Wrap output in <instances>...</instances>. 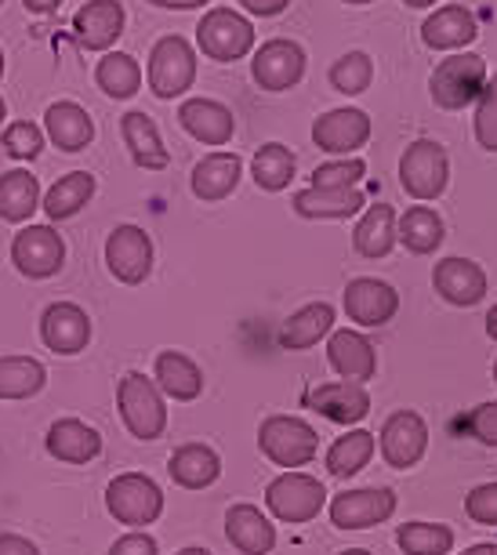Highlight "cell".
<instances>
[{
  "label": "cell",
  "mask_w": 497,
  "mask_h": 555,
  "mask_svg": "<svg viewBox=\"0 0 497 555\" xmlns=\"http://www.w3.org/2000/svg\"><path fill=\"white\" fill-rule=\"evenodd\" d=\"M116 411H120L124 428L142 439V443H153V439L164 436L167 428V403L164 392L156 389L153 378H145L142 371L124 374L120 385H116Z\"/></svg>",
  "instance_id": "1"
},
{
  "label": "cell",
  "mask_w": 497,
  "mask_h": 555,
  "mask_svg": "<svg viewBox=\"0 0 497 555\" xmlns=\"http://www.w3.org/2000/svg\"><path fill=\"white\" fill-rule=\"evenodd\" d=\"M258 447L277 468H302L320 454V436L309 422L294 414H269L258 425Z\"/></svg>",
  "instance_id": "2"
},
{
  "label": "cell",
  "mask_w": 497,
  "mask_h": 555,
  "mask_svg": "<svg viewBox=\"0 0 497 555\" xmlns=\"http://www.w3.org/2000/svg\"><path fill=\"white\" fill-rule=\"evenodd\" d=\"M447 182H450L447 150L432 139L410 142L404 156H399V185H404V193L410 201H418V204L439 201V196L447 193Z\"/></svg>",
  "instance_id": "3"
},
{
  "label": "cell",
  "mask_w": 497,
  "mask_h": 555,
  "mask_svg": "<svg viewBox=\"0 0 497 555\" xmlns=\"http://www.w3.org/2000/svg\"><path fill=\"white\" fill-rule=\"evenodd\" d=\"M483 88H486V62L475 51H461V55L443 59L429 77L432 102L447 113L472 106Z\"/></svg>",
  "instance_id": "4"
},
{
  "label": "cell",
  "mask_w": 497,
  "mask_h": 555,
  "mask_svg": "<svg viewBox=\"0 0 497 555\" xmlns=\"http://www.w3.org/2000/svg\"><path fill=\"white\" fill-rule=\"evenodd\" d=\"M105 508L120 527H150L164 512V490L142 473H124L105 487Z\"/></svg>",
  "instance_id": "5"
},
{
  "label": "cell",
  "mask_w": 497,
  "mask_h": 555,
  "mask_svg": "<svg viewBox=\"0 0 497 555\" xmlns=\"http://www.w3.org/2000/svg\"><path fill=\"white\" fill-rule=\"evenodd\" d=\"M196 80V51L186 37H161L150 51V91L156 99H182Z\"/></svg>",
  "instance_id": "6"
},
{
  "label": "cell",
  "mask_w": 497,
  "mask_h": 555,
  "mask_svg": "<svg viewBox=\"0 0 497 555\" xmlns=\"http://www.w3.org/2000/svg\"><path fill=\"white\" fill-rule=\"evenodd\" d=\"M323 505H327V490L316 476L283 473L266 487V508L280 522H291V527L313 522L316 516H320Z\"/></svg>",
  "instance_id": "7"
},
{
  "label": "cell",
  "mask_w": 497,
  "mask_h": 555,
  "mask_svg": "<svg viewBox=\"0 0 497 555\" xmlns=\"http://www.w3.org/2000/svg\"><path fill=\"white\" fill-rule=\"evenodd\" d=\"M196 44L207 59L237 62L251 55V48H255V26L232 8H211L196 26Z\"/></svg>",
  "instance_id": "8"
},
{
  "label": "cell",
  "mask_w": 497,
  "mask_h": 555,
  "mask_svg": "<svg viewBox=\"0 0 497 555\" xmlns=\"http://www.w3.org/2000/svg\"><path fill=\"white\" fill-rule=\"evenodd\" d=\"M105 269L128 287L145 284L153 272V236L142 225H116L105 236Z\"/></svg>",
  "instance_id": "9"
},
{
  "label": "cell",
  "mask_w": 497,
  "mask_h": 555,
  "mask_svg": "<svg viewBox=\"0 0 497 555\" xmlns=\"http://www.w3.org/2000/svg\"><path fill=\"white\" fill-rule=\"evenodd\" d=\"M66 261V240L51 225H26L12 240V266L26 280H51L59 276Z\"/></svg>",
  "instance_id": "10"
},
{
  "label": "cell",
  "mask_w": 497,
  "mask_h": 555,
  "mask_svg": "<svg viewBox=\"0 0 497 555\" xmlns=\"http://www.w3.org/2000/svg\"><path fill=\"white\" fill-rule=\"evenodd\" d=\"M331 522L337 530H370L378 522L393 519L396 512V490L388 487H359V490H342L331 498Z\"/></svg>",
  "instance_id": "11"
},
{
  "label": "cell",
  "mask_w": 497,
  "mask_h": 555,
  "mask_svg": "<svg viewBox=\"0 0 497 555\" xmlns=\"http://www.w3.org/2000/svg\"><path fill=\"white\" fill-rule=\"evenodd\" d=\"M378 447H382V457L388 468H415L429 450V425L418 411H396L388 422L382 425V436H378Z\"/></svg>",
  "instance_id": "12"
},
{
  "label": "cell",
  "mask_w": 497,
  "mask_h": 555,
  "mask_svg": "<svg viewBox=\"0 0 497 555\" xmlns=\"http://www.w3.org/2000/svg\"><path fill=\"white\" fill-rule=\"evenodd\" d=\"M251 77L262 91H291L305 77V51L294 40H266L251 59Z\"/></svg>",
  "instance_id": "13"
},
{
  "label": "cell",
  "mask_w": 497,
  "mask_h": 555,
  "mask_svg": "<svg viewBox=\"0 0 497 555\" xmlns=\"http://www.w3.org/2000/svg\"><path fill=\"white\" fill-rule=\"evenodd\" d=\"M40 341L59 356H77L91 341V317L77 301H51L40 317Z\"/></svg>",
  "instance_id": "14"
},
{
  "label": "cell",
  "mask_w": 497,
  "mask_h": 555,
  "mask_svg": "<svg viewBox=\"0 0 497 555\" xmlns=\"http://www.w3.org/2000/svg\"><path fill=\"white\" fill-rule=\"evenodd\" d=\"M432 287H436V295L443 301H450V306L472 309L486 298V272L480 269V261L450 255V258H439L436 269H432Z\"/></svg>",
  "instance_id": "15"
},
{
  "label": "cell",
  "mask_w": 497,
  "mask_h": 555,
  "mask_svg": "<svg viewBox=\"0 0 497 555\" xmlns=\"http://www.w3.org/2000/svg\"><path fill=\"white\" fill-rule=\"evenodd\" d=\"M345 312L359 327H385L399 312V295L393 284L374 276H356L345 287Z\"/></svg>",
  "instance_id": "16"
},
{
  "label": "cell",
  "mask_w": 497,
  "mask_h": 555,
  "mask_svg": "<svg viewBox=\"0 0 497 555\" xmlns=\"http://www.w3.org/2000/svg\"><path fill=\"white\" fill-rule=\"evenodd\" d=\"M370 139V117L364 109H327L323 117H316L313 124V142L331 156H348L356 150H364Z\"/></svg>",
  "instance_id": "17"
},
{
  "label": "cell",
  "mask_w": 497,
  "mask_h": 555,
  "mask_svg": "<svg viewBox=\"0 0 497 555\" xmlns=\"http://www.w3.org/2000/svg\"><path fill=\"white\" fill-rule=\"evenodd\" d=\"M327 363L342 374V382H356L364 385L378 374V352L370 345L367 334L359 331H331L327 338Z\"/></svg>",
  "instance_id": "18"
},
{
  "label": "cell",
  "mask_w": 497,
  "mask_h": 555,
  "mask_svg": "<svg viewBox=\"0 0 497 555\" xmlns=\"http://www.w3.org/2000/svg\"><path fill=\"white\" fill-rule=\"evenodd\" d=\"M124 4L120 0H88L77 15H73V34L80 48L88 51H110L124 34Z\"/></svg>",
  "instance_id": "19"
},
{
  "label": "cell",
  "mask_w": 497,
  "mask_h": 555,
  "mask_svg": "<svg viewBox=\"0 0 497 555\" xmlns=\"http://www.w3.org/2000/svg\"><path fill=\"white\" fill-rule=\"evenodd\" d=\"M44 447L62 465H91V461L102 454V433L91 428L88 422H80V417H59V422L48 428Z\"/></svg>",
  "instance_id": "20"
},
{
  "label": "cell",
  "mask_w": 497,
  "mask_h": 555,
  "mask_svg": "<svg viewBox=\"0 0 497 555\" xmlns=\"http://www.w3.org/2000/svg\"><path fill=\"white\" fill-rule=\"evenodd\" d=\"M178 124H182L186 134H193L204 145H226L232 131H237V117L218 99H186L178 106Z\"/></svg>",
  "instance_id": "21"
},
{
  "label": "cell",
  "mask_w": 497,
  "mask_h": 555,
  "mask_svg": "<svg viewBox=\"0 0 497 555\" xmlns=\"http://www.w3.org/2000/svg\"><path fill=\"white\" fill-rule=\"evenodd\" d=\"M309 406L334 425H359L370 414V392L356 382H327L309 392Z\"/></svg>",
  "instance_id": "22"
},
{
  "label": "cell",
  "mask_w": 497,
  "mask_h": 555,
  "mask_svg": "<svg viewBox=\"0 0 497 555\" xmlns=\"http://www.w3.org/2000/svg\"><path fill=\"white\" fill-rule=\"evenodd\" d=\"M153 382H156V389L175 403H193L196 396L204 392V371L196 366V360H189L186 352H175V349L156 352Z\"/></svg>",
  "instance_id": "23"
},
{
  "label": "cell",
  "mask_w": 497,
  "mask_h": 555,
  "mask_svg": "<svg viewBox=\"0 0 497 555\" xmlns=\"http://www.w3.org/2000/svg\"><path fill=\"white\" fill-rule=\"evenodd\" d=\"M475 37H480V23H475V15L461 4L439 8V12L429 15L425 26H421V40H425V48H432V51L469 48Z\"/></svg>",
  "instance_id": "24"
},
{
  "label": "cell",
  "mask_w": 497,
  "mask_h": 555,
  "mask_svg": "<svg viewBox=\"0 0 497 555\" xmlns=\"http://www.w3.org/2000/svg\"><path fill=\"white\" fill-rule=\"evenodd\" d=\"M226 538L240 555H269L277 544V527L255 505H232L226 512Z\"/></svg>",
  "instance_id": "25"
},
{
  "label": "cell",
  "mask_w": 497,
  "mask_h": 555,
  "mask_svg": "<svg viewBox=\"0 0 497 555\" xmlns=\"http://www.w3.org/2000/svg\"><path fill=\"white\" fill-rule=\"evenodd\" d=\"M120 139L128 145L131 160L145 167V171H164V167L171 164V153L164 150L161 128L153 124V117H145L139 109H131L120 117Z\"/></svg>",
  "instance_id": "26"
},
{
  "label": "cell",
  "mask_w": 497,
  "mask_h": 555,
  "mask_svg": "<svg viewBox=\"0 0 497 555\" xmlns=\"http://www.w3.org/2000/svg\"><path fill=\"white\" fill-rule=\"evenodd\" d=\"M240 156L237 153H211L204 156L196 167H193V178H189V185H193V196L204 204H218L226 201V196L237 193L240 185Z\"/></svg>",
  "instance_id": "27"
},
{
  "label": "cell",
  "mask_w": 497,
  "mask_h": 555,
  "mask_svg": "<svg viewBox=\"0 0 497 555\" xmlns=\"http://www.w3.org/2000/svg\"><path fill=\"white\" fill-rule=\"evenodd\" d=\"M294 215L320 218V222H342L364 211V193L359 190H327V185H309V190L294 193Z\"/></svg>",
  "instance_id": "28"
},
{
  "label": "cell",
  "mask_w": 497,
  "mask_h": 555,
  "mask_svg": "<svg viewBox=\"0 0 497 555\" xmlns=\"http://www.w3.org/2000/svg\"><path fill=\"white\" fill-rule=\"evenodd\" d=\"M167 476L182 490H207L211 483H218L221 457L207 443H182L167 461Z\"/></svg>",
  "instance_id": "29"
},
{
  "label": "cell",
  "mask_w": 497,
  "mask_h": 555,
  "mask_svg": "<svg viewBox=\"0 0 497 555\" xmlns=\"http://www.w3.org/2000/svg\"><path fill=\"white\" fill-rule=\"evenodd\" d=\"M44 131L62 153H80V150H88L94 139V120L77 102H55V106H48L44 113Z\"/></svg>",
  "instance_id": "30"
},
{
  "label": "cell",
  "mask_w": 497,
  "mask_h": 555,
  "mask_svg": "<svg viewBox=\"0 0 497 555\" xmlns=\"http://www.w3.org/2000/svg\"><path fill=\"white\" fill-rule=\"evenodd\" d=\"M40 201H44L40 182L26 167H15V171L0 175V222L26 225L29 218L40 211Z\"/></svg>",
  "instance_id": "31"
},
{
  "label": "cell",
  "mask_w": 497,
  "mask_h": 555,
  "mask_svg": "<svg viewBox=\"0 0 497 555\" xmlns=\"http://www.w3.org/2000/svg\"><path fill=\"white\" fill-rule=\"evenodd\" d=\"M331 331H334V306L331 301H313V306L291 312L280 331V345L291 352H305L313 345H320L323 338H331Z\"/></svg>",
  "instance_id": "32"
},
{
  "label": "cell",
  "mask_w": 497,
  "mask_h": 555,
  "mask_svg": "<svg viewBox=\"0 0 497 555\" xmlns=\"http://www.w3.org/2000/svg\"><path fill=\"white\" fill-rule=\"evenodd\" d=\"M94 190H99V182H94L91 171H69L66 178H59V182L44 193L40 211H44L51 222H66V218L80 215L84 207H88Z\"/></svg>",
  "instance_id": "33"
},
{
  "label": "cell",
  "mask_w": 497,
  "mask_h": 555,
  "mask_svg": "<svg viewBox=\"0 0 497 555\" xmlns=\"http://www.w3.org/2000/svg\"><path fill=\"white\" fill-rule=\"evenodd\" d=\"M396 222L399 218L388 204L367 207L364 218H359L353 229V247L364 258H385L388 250L396 247Z\"/></svg>",
  "instance_id": "34"
},
{
  "label": "cell",
  "mask_w": 497,
  "mask_h": 555,
  "mask_svg": "<svg viewBox=\"0 0 497 555\" xmlns=\"http://www.w3.org/2000/svg\"><path fill=\"white\" fill-rule=\"evenodd\" d=\"M374 447H378V436H370L367 428H348V433L337 436L331 450H327V457H323L327 473L334 479H348V476L364 473L370 465V457H374Z\"/></svg>",
  "instance_id": "35"
},
{
  "label": "cell",
  "mask_w": 497,
  "mask_h": 555,
  "mask_svg": "<svg viewBox=\"0 0 497 555\" xmlns=\"http://www.w3.org/2000/svg\"><path fill=\"white\" fill-rule=\"evenodd\" d=\"M44 385L48 371L34 356H0V400H34Z\"/></svg>",
  "instance_id": "36"
},
{
  "label": "cell",
  "mask_w": 497,
  "mask_h": 555,
  "mask_svg": "<svg viewBox=\"0 0 497 555\" xmlns=\"http://www.w3.org/2000/svg\"><path fill=\"white\" fill-rule=\"evenodd\" d=\"M94 83L105 91L110 99H131L142 88V66L139 59L128 51H105L94 66Z\"/></svg>",
  "instance_id": "37"
},
{
  "label": "cell",
  "mask_w": 497,
  "mask_h": 555,
  "mask_svg": "<svg viewBox=\"0 0 497 555\" xmlns=\"http://www.w3.org/2000/svg\"><path fill=\"white\" fill-rule=\"evenodd\" d=\"M443 236H447V229L432 207H410L396 222V244H404L410 255H432V250H439Z\"/></svg>",
  "instance_id": "38"
},
{
  "label": "cell",
  "mask_w": 497,
  "mask_h": 555,
  "mask_svg": "<svg viewBox=\"0 0 497 555\" xmlns=\"http://www.w3.org/2000/svg\"><path fill=\"white\" fill-rule=\"evenodd\" d=\"M251 175H255L258 190H266V193L288 190L291 178H294V153L288 150V145H280V142L258 145L255 160H251Z\"/></svg>",
  "instance_id": "39"
},
{
  "label": "cell",
  "mask_w": 497,
  "mask_h": 555,
  "mask_svg": "<svg viewBox=\"0 0 497 555\" xmlns=\"http://www.w3.org/2000/svg\"><path fill=\"white\" fill-rule=\"evenodd\" d=\"M396 544L404 555H450L454 530L447 522H404L396 530Z\"/></svg>",
  "instance_id": "40"
},
{
  "label": "cell",
  "mask_w": 497,
  "mask_h": 555,
  "mask_svg": "<svg viewBox=\"0 0 497 555\" xmlns=\"http://www.w3.org/2000/svg\"><path fill=\"white\" fill-rule=\"evenodd\" d=\"M331 88L342 91V95H364L370 88V80H374V62H370L367 51H348L331 66Z\"/></svg>",
  "instance_id": "41"
},
{
  "label": "cell",
  "mask_w": 497,
  "mask_h": 555,
  "mask_svg": "<svg viewBox=\"0 0 497 555\" xmlns=\"http://www.w3.org/2000/svg\"><path fill=\"white\" fill-rule=\"evenodd\" d=\"M0 145L12 160H37L40 150H44V131L34 120H15L0 134Z\"/></svg>",
  "instance_id": "42"
},
{
  "label": "cell",
  "mask_w": 497,
  "mask_h": 555,
  "mask_svg": "<svg viewBox=\"0 0 497 555\" xmlns=\"http://www.w3.org/2000/svg\"><path fill=\"white\" fill-rule=\"evenodd\" d=\"M475 142L486 153H497V73L494 80H486V88L475 99Z\"/></svg>",
  "instance_id": "43"
},
{
  "label": "cell",
  "mask_w": 497,
  "mask_h": 555,
  "mask_svg": "<svg viewBox=\"0 0 497 555\" xmlns=\"http://www.w3.org/2000/svg\"><path fill=\"white\" fill-rule=\"evenodd\" d=\"M367 175V164L359 156H345V160L320 164L313 171V185H327V190H356L359 178Z\"/></svg>",
  "instance_id": "44"
},
{
  "label": "cell",
  "mask_w": 497,
  "mask_h": 555,
  "mask_svg": "<svg viewBox=\"0 0 497 555\" xmlns=\"http://www.w3.org/2000/svg\"><path fill=\"white\" fill-rule=\"evenodd\" d=\"M464 516L480 527H497V483H480L464 494Z\"/></svg>",
  "instance_id": "45"
},
{
  "label": "cell",
  "mask_w": 497,
  "mask_h": 555,
  "mask_svg": "<svg viewBox=\"0 0 497 555\" xmlns=\"http://www.w3.org/2000/svg\"><path fill=\"white\" fill-rule=\"evenodd\" d=\"M464 428L480 439L483 447H497V403H480L464 417Z\"/></svg>",
  "instance_id": "46"
},
{
  "label": "cell",
  "mask_w": 497,
  "mask_h": 555,
  "mask_svg": "<svg viewBox=\"0 0 497 555\" xmlns=\"http://www.w3.org/2000/svg\"><path fill=\"white\" fill-rule=\"evenodd\" d=\"M110 555H161V544H156L153 533L131 530V533H124V538L113 541Z\"/></svg>",
  "instance_id": "47"
},
{
  "label": "cell",
  "mask_w": 497,
  "mask_h": 555,
  "mask_svg": "<svg viewBox=\"0 0 497 555\" xmlns=\"http://www.w3.org/2000/svg\"><path fill=\"white\" fill-rule=\"evenodd\" d=\"M0 555H40V548L23 533H0Z\"/></svg>",
  "instance_id": "48"
},
{
  "label": "cell",
  "mask_w": 497,
  "mask_h": 555,
  "mask_svg": "<svg viewBox=\"0 0 497 555\" xmlns=\"http://www.w3.org/2000/svg\"><path fill=\"white\" fill-rule=\"evenodd\" d=\"M240 4L247 8L251 15L272 18V15H280V12H288V4H291V0H240Z\"/></svg>",
  "instance_id": "49"
},
{
  "label": "cell",
  "mask_w": 497,
  "mask_h": 555,
  "mask_svg": "<svg viewBox=\"0 0 497 555\" xmlns=\"http://www.w3.org/2000/svg\"><path fill=\"white\" fill-rule=\"evenodd\" d=\"M150 4L164 8V12H193V8H204L211 0H150Z\"/></svg>",
  "instance_id": "50"
},
{
  "label": "cell",
  "mask_w": 497,
  "mask_h": 555,
  "mask_svg": "<svg viewBox=\"0 0 497 555\" xmlns=\"http://www.w3.org/2000/svg\"><path fill=\"white\" fill-rule=\"evenodd\" d=\"M26 4V12H34V15H51V12H59L66 0H23Z\"/></svg>",
  "instance_id": "51"
},
{
  "label": "cell",
  "mask_w": 497,
  "mask_h": 555,
  "mask_svg": "<svg viewBox=\"0 0 497 555\" xmlns=\"http://www.w3.org/2000/svg\"><path fill=\"white\" fill-rule=\"evenodd\" d=\"M461 555H497V544H472V548H464Z\"/></svg>",
  "instance_id": "52"
},
{
  "label": "cell",
  "mask_w": 497,
  "mask_h": 555,
  "mask_svg": "<svg viewBox=\"0 0 497 555\" xmlns=\"http://www.w3.org/2000/svg\"><path fill=\"white\" fill-rule=\"evenodd\" d=\"M486 334H490V338L497 341V306L486 312Z\"/></svg>",
  "instance_id": "53"
},
{
  "label": "cell",
  "mask_w": 497,
  "mask_h": 555,
  "mask_svg": "<svg viewBox=\"0 0 497 555\" xmlns=\"http://www.w3.org/2000/svg\"><path fill=\"white\" fill-rule=\"evenodd\" d=\"M175 555H211V552L200 548V544H193V548H182V552H175Z\"/></svg>",
  "instance_id": "54"
},
{
  "label": "cell",
  "mask_w": 497,
  "mask_h": 555,
  "mask_svg": "<svg viewBox=\"0 0 497 555\" xmlns=\"http://www.w3.org/2000/svg\"><path fill=\"white\" fill-rule=\"evenodd\" d=\"M404 4H407V8H432L436 0H404Z\"/></svg>",
  "instance_id": "55"
},
{
  "label": "cell",
  "mask_w": 497,
  "mask_h": 555,
  "mask_svg": "<svg viewBox=\"0 0 497 555\" xmlns=\"http://www.w3.org/2000/svg\"><path fill=\"white\" fill-rule=\"evenodd\" d=\"M337 555H370L367 548H345V552H337Z\"/></svg>",
  "instance_id": "56"
},
{
  "label": "cell",
  "mask_w": 497,
  "mask_h": 555,
  "mask_svg": "<svg viewBox=\"0 0 497 555\" xmlns=\"http://www.w3.org/2000/svg\"><path fill=\"white\" fill-rule=\"evenodd\" d=\"M4 117H8V102L0 99V124H4Z\"/></svg>",
  "instance_id": "57"
},
{
  "label": "cell",
  "mask_w": 497,
  "mask_h": 555,
  "mask_svg": "<svg viewBox=\"0 0 497 555\" xmlns=\"http://www.w3.org/2000/svg\"><path fill=\"white\" fill-rule=\"evenodd\" d=\"M345 4H356L359 8V4H374V0H345Z\"/></svg>",
  "instance_id": "58"
},
{
  "label": "cell",
  "mask_w": 497,
  "mask_h": 555,
  "mask_svg": "<svg viewBox=\"0 0 497 555\" xmlns=\"http://www.w3.org/2000/svg\"><path fill=\"white\" fill-rule=\"evenodd\" d=\"M0 73H4V51H0Z\"/></svg>",
  "instance_id": "59"
},
{
  "label": "cell",
  "mask_w": 497,
  "mask_h": 555,
  "mask_svg": "<svg viewBox=\"0 0 497 555\" xmlns=\"http://www.w3.org/2000/svg\"><path fill=\"white\" fill-rule=\"evenodd\" d=\"M494 382H497V363H494Z\"/></svg>",
  "instance_id": "60"
},
{
  "label": "cell",
  "mask_w": 497,
  "mask_h": 555,
  "mask_svg": "<svg viewBox=\"0 0 497 555\" xmlns=\"http://www.w3.org/2000/svg\"><path fill=\"white\" fill-rule=\"evenodd\" d=\"M0 4H4V0H0Z\"/></svg>",
  "instance_id": "61"
}]
</instances>
